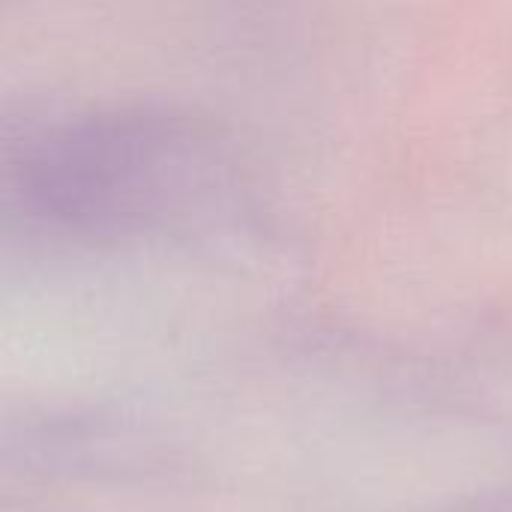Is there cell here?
Segmentation results:
<instances>
[{
    "instance_id": "1",
    "label": "cell",
    "mask_w": 512,
    "mask_h": 512,
    "mask_svg": "<svg viewBox=\"0 0 512 512\" xmlns=\"http://www.w3.org/2000/svg\"><path fill=\"white\" fill-rule=\"evenodd\" d=\"M213 168L195 129L165 117H90L45 132L24 156V198L51 219L96 225L153 216Z\"/></svg>"
}]
</instances>
